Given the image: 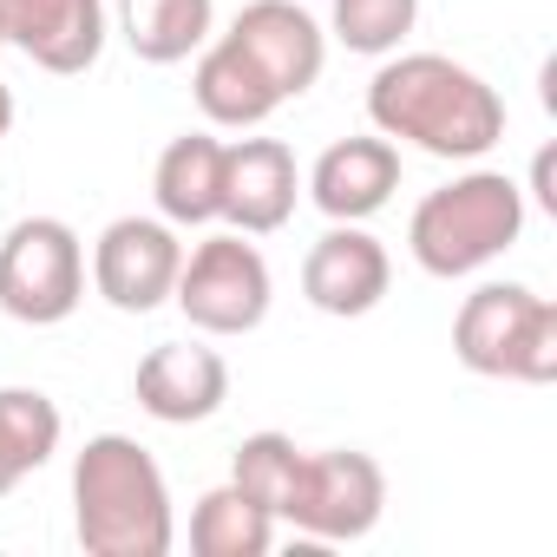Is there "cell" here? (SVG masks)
<instances>
[{
	"label": "cell",
	"instance_id": "1",
	"mask_svg": "<svg viewBox=\"0 0 557 557\" xmlns=\"http://www.w3.org/2000/svg\"><path fill=\"white\" fill-rule=\"evenodd\" d=\"M368 125L446 164H472L505 138V99L446 53H387L368 79Z\"/></svg>",
	"mask_w": 557,
	"mask_h": 557
},
{
	"label": "cell",
	"instance_id": "2",
	"mask_svg": "<svg viewBox=\"0 0 557 557\" xmlns=\"http://www.w3.org/2000/svg\"><path fill=\"white\" fill-rule=\"evenodd\" d=\"M73 531L86 557H164L177 544L164 466L125 433L86 440L73 459Z\"/></svg>",
	"mask_w": 557,
	"mask_h": 557
},
{
	"label": "cell",
	"instance_id": "3",
	"mask_svg": "<svg viewBox=\"0 0 557 557\" xmlns=\"http://www.w3.org/2000/svg\"><path fill=\"white\" fill-rule=\"evenodd\" d=\"M518 236H524V190L505 171H466V177L426 190L407 223L413 262L426 275H440V283L498 262Z\"/></svg>",
	"mask_w": 557,
	"mask_h": 557
},
{
	"label": "cell",
	"instance_id": "4",
	"mask_svg": "<svg viewBox=\"0 0 557 557\" xmlns=\"http://www.w3.org/2000/svg\"><path fill=\"white\" fill-rule=\"evenodd\" d=\"M453 355L459 368L485 381H557V302L524 283H479L453 315Z\"/></svg>",
	"mask_w": 557,
	"mask_h": 557
},
{
	"label": "cell",
	"instance_id": "5",
	"mask_svg": "<svg viewBox=\"0 0 557 557\" xmlns=\"http://www.w3.org/2000/svg\"><path fill=\"white\" fill-rule=\"evenodd\" d=\"M171 302L184 309V322L197 335H216V342L256 335L275 302V275L243 230H223V236H203L197 249H184Z\"/></svg>",
	"mask_w": 557,
	"mask_h": 557
},
{
	"label": "cell",
	"instance_id": "6",
	"mask_svg": "<svg viewBox=\"0 0 557 557\" xmlns=\"http://www.w3.org/2000/svg\"><path fill=\"white\" fill-rule=\"evenodd\" d=\"M86 302V243L60 216H21L0 236V309L27 329H53Z\"/></svg>",
	"mask_w": 557,
	"mask_h": 557
},
{
	"label": "cell",
	"instance_id": "7",
	"mask_svg": "<svg viewBox=\"0 0 557 557\" xmlns=\"http://www.w3.org/2000/svg\"><path fill=\"white\" fill-rule=\"evenodd\" d=\"M381 511H387V472L355 446H329V453H302L283 524H296L315 544H355L381 524Z\"/></svg>",
	"mask_w": 557,
	"mask_h": 557
},
{
	"label": "cell",
	"instance_id": "8",
	"mask_svg": "<svg viewBox=\"0 0 557 557\" xmlns=\"http://www.w3.org/2000/svg\"><path fill=\"white\" fill-rule=\"evenodd\" d=\"M184 269V243L164 216H112L92 243V289L119 315H151L171 302Z\"/></svg>",
	"mask_w": 557,
	"mask_h": 557
},
{
	"label": "cell",
	"instance_id": "9",
	"mask_svg": "<svg viewBox=\"0 0 557 557\" xmlns=\"http://www.w3.org/2000/svg\"><path fill=\"white\" fill-rule=\"evenodd\" d=\"M387 283H394V262H387L381 236H368L361 223H335L302 256V296H309V309H322L335 322L374 315L387 302Z\"/></svg>",
	"mask_w": 557,
	"mask_h": 557
},
{
	"label": "cell",
	"instance_id": "10",
	"mask_svg": "<svg viewBox=\"0 0 557 557\" xmlns=\"http://www.w3.org/2000/svg\"><path fill=\"white\" fill-rule=\"evenodd\" d=\"M230 40L269 73V86L283 92V106L302 99L329 66V34H322V21L309 8H296V0H249V8L230 21Z\"/></svg>",
	"mask_w": 557,
	"mask_h": 557
},
{
	"label": "cell",
	"instance_id": "11",
	"mask_svg": "<svg viewBox=\"0 0 557 557\" xmlns=\"http://www.w3.org/2000/svg\"><path fill=\"white\" fill-rule=\"evenodd\" d=\"M0 34L40 73H92L106 53V0H0Z\"/></svg>",
	"mask_w": 557,
	"mask_h": 557
},
{
	"label": "cell",
	"instance_id": "12",
	"mask_svg": "<svg viewBox=\"0 0 557 557\" xmlns=\"http://www.w3.org/2000/svg\"><path fill=\"white\" fill-rule=\"evenodd\" d=\"M302 190L315 197V210L329 223H368L374 210L394 203L400 190V145L381 138V132H355V138H335L315 171L302 177Z\"/></svg>",
	"mask_w": 557,
	"mask_h": 557
},
{
	"label": "cell",
	"instance_id": "13",
	"mask_svg": "<svg viewBox=\"0 0 557 557\" xmlns=\"http://www.w3.org/2000/svg\"><path fill=\"white\" fill-rule=\"evenodd\" d=\"M132 394L151 420L164 426H197V420H216L223 400H230V361L203 342H158L138 374H132Z\"/></svg>",
	"mask_w": 557,
	"mask_h": 557
},
{
	"label": "cell",
	"instance_id": "14",
	"mask_svg": "<svg viewBox=\"0 0 557 557\" xmlns=\"http://www.w3.org/2000/svg\"><path fill=\"white\" fill-rule=\"evenodd\" d=\"M302 171L283 138H236L223 145V223L243 236H269L296 216Z\"/></svg>",
	"mask_w": 557,
	"mask_h": 557
},
{
	"label": "cell",
	"instance_id": "15",
	"mask_svg": "<svg viewBox=\"0 0 557 557\" xmlns=\"http://www.w3.org/2000/svg\"><path fill=\"white\" fill-rule=\"evenodd\" d=\"M190 92H197L203 119H210V125H223V132H256L275 106H283V92L269 86V73H262V66H256L230 34H210V40L197 47Z\"/></svg>",
	"mask_w": 557,
	"mask_h": 557
},
{
	"label": "cell",
	"instance_id": "16",
	"mask_svg": "<svg viewBox=\"0 0 557 557\" xmlns=\"http://www.w3.org/2000/svg\"><path fill=\"white\" fill-rule=\"evenodd\" d=\"M151 197H158V216H164L171 230L223 223V138H210V132L171 138V145L158 151Z\"/></svg>",
	"mask_w": 557,
	"mask_h": 557
},
{
	"label": "cell",
	"instance_id": "17",
	"mask_svg": "<svg viewBox=\"0 0 557 557\" xmlns=\"http://www.w3.org/2000/svg\"><path fill=\"white\" fill-rule=\"evenodd\" d=\"M216 27V0H119V34L145 66L190 60Z\"/></svg>",
	"mask_w": 557,
	"mask_h": 557
},
{
	"label": "cell",
	"instance_id": "18",
	"mask_svg": "<svg viewBox=\"0 0 557 557\" xmlns=\"http://www.w3.org/2000/svg\"><path fill=\"white\" fill-rule=\"evenodd\" d=\"M60 407L40 387H0V498L60 453Z\"/></svg>",
	"mask_w": 557,
	"mask_h": 557
},
{
	"label": "cell",
	"instance_id": "19",
	"mask_svg": "<svg viewBox=\"0 0 557 557\" xmlns=\"http://www.w3.org/2000/svg\"><path fill=\"white\" fill-rule=\"evenodd\" d=\"M275 544V518L243 498L236 485H210L190 505V550L197 557H262Z\"/></svg>",
	"mask_w": 557,
	"mask_h": 557
},
{
	"label": "cell",
	"instance_id": "20",
	"mask_svg": "<svg viewBox=\"0 0 557 557\" xmlns=\"http://www.w3.org/2000/svg\"><path fill=\"white\" fill-rule=\"evenodd\" d=\"M296 466H302V446L289 433H249L230 459V485L243 498H256L275 524H283V505H289V485H296Z\"/></svg>",
	"mask_w": 557,
	"mask_h": 557
},
{
	"label": "cell",
	"instance_id": "21",
	"mask_svg": "<svg viewBox=\"0 0 557 557\" xmlns=\"http://www.w3.org/2000/svg\"><path fill=\"white\" fill-rule=\"evenodd\" d=\"M413 21H420V0H335V14H329L335 40L348 53H368V60L400 53V40L413 34Z\"/></svg>",
	"mask_w": 557,
	"mask_h": 557
},
{
	"label": "cell",
	"instance_id": "22",
	"mask_svg": "<svg viewBox=\"0 0 557 557\" xmlns=\"http://www.w3.org/2000/svg\"><path fill=\"white\" fill-rule=\"evenodd\" d=\"M531 190H537L544 210H557V190H550V151H537V164H531Z\"/></svg>",
	"mask_w": 557,
	"mask_h": 557
},
{
	"label": "cell",
	"instance_id": "23",
	"mask_svg": "<svg viewBox=\"0 0 557 557\" xmlns=\"http://www.w3.org/2000/svg\"><path fill=\"white\" fill-rule=\"evenodd\" d=\"M8 132H14V92L0 86V151H8Z\"/></svg>",
	"mask_w": 557,
	"mask_h": 557
},
{
	"label": "cell",
	"instance_id": "24",
	"mask_svg": "<svg viewBox=\"0 0 557 557\" xmlns=\"http://www.w3.org/2000/svg\"><path fill=\"white\" fill-rule=\"evenodd\" d=\"M0 47H8V34H0Z\"/></svg>",
	"mask_w": 557,
	"mask_h": 557
}]
</instances>
